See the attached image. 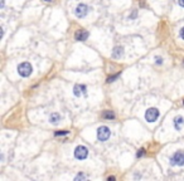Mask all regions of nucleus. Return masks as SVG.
<instances>
[{
  "label": "nucleus",
  "mask_w": 184,
  "mask_h": 181,
  "mask_svg": "<svg viewBox=\"0 0 184 181\" xmlns=\"http://www.w3.org/2000/svg\"><path fill=\"white\" fill-rule=\"evenodd\" d=\"M88 6L86 4H78L77 8H76V16L77 18H85L87 14H88Z\"/></svg>",
  "instance_id": "obj_6"
},
{
  "label": "nucleus",
  "mask_w": 184,
  "mask_h": 181,
  "mask_svg": "<svg viewBox=\"0 0 184 181\" xmlns=\"http://www.w3.org/2000/svg\"><path fill=\"white\" fill-rule=\"evenodd\" d=\"M183 103H184V102H183Z\"/></svg>",
  "instance_id": "obj_23"
},
{
  "label": "nucleus",
  "mask_w": 184,
  "mask_h": 181,
  "mask_svg": "<svg viewBox=\"0 0 184 181\" xmlns=\"http://www.w3.org/2000/svg\"><path fill=\"white\" fill-rule=\"evenodd\" d=\"M107 180H109V181H111V180H115V176H110V177H107Z\"/></svg>",
  "instance_id": "obj_20"
},
{
  "label": "nucleus",
  "mask_w": 184,
  "mask_h": 181,
  "mask_svg": "<svg viewBox=\"0 0 184 181\" xmlns=\"http://www.w3.org/2000/svg\"><path fill=\"white\" fill-rule=\"evenodd\" d=\"M88 156V148L86 146H77L75 150V157L77 160H85Z\"/></svg>",
  "instance_id": "obj_4"
},
{
  "label": "nucleus",
  "mask_w": 184,
  "mask_h": 181,
  "mask_svg": "<svg viewBox=\"0 0 184 181\" xmlns=\"http://www.w3.org/2000/svg\"><path fill=\"white\" fill-rule=\"evenodd\" d=\"M18 73L20 74L22 77H29L30 74L33 73V67L30 63L24 62V63H20L18 66Z\"/></svg>",
  "instance_id": "obj_1"
},
{
  "label": "nucleus",
  "mask_w": 184,
  "mask_h": 181,
  "mask_svg": "<svg viewBox=\"0 0 184 181\" xmlns=\"http://www.w3.org/2000/svg\"><path fill=\"white\" fill-rule=\"evenodd\" d=\"M44 2H48V3H49V2H52V0H44Z\"/></svg>",
  "instance_id": "obj_22"
},
{
  "label": "nucleus",
  "mask_w": 184,
  "mask_h": 181,
  "mask_svg": "<svg viewBox=\"0 0 184 181\" xmlns=\"http://www.w3.org/2000/svg\"><path fill=\"white\" fill-rule=\"evenodd\" d=\"M124 56V48L122 47H115L112 50V57L114 58H121Z\"/></svg>",
  "instance_id": "obj_10"
},
{
  "label": "nucleus",
  "mask_w": 184,
  "mask_h": 181,
  "mask_svg": "<svg viewBox=\"0 0 184 181\" xmlns=\"http://www.w3.org/2000/svg\"><path fill=\"white\" fill-rule=\"evenodd\" d=\"M119 76H120V73H117V74H115V76H112V77H109L107 78V82L109 83H111V82H114L116 78H119Z\"/></svg>",
  "instance_id": "obj_13"
},
{
  "label": "nucleus",
  "mask_w": 184,
  "mask_h": 181,
  "mask_svg": "<svg viewBox=\"0 0 184 181\" xmlns=\"http://www.w3.org/2000/svg\"><path fill=\"white\" fill-rule=\"evenodd\" d=\"M63 135H68V131H61V132H56V136H63Z\"/></svg>",
  "instance_id": "obj_17"
},
{
  "label": "nucleus",
  "mask_w": 184,
  "mask_h": 181,
  "mask_svg": "<svg viewBox=\"0 0 184 181\" xmlns=\"http://www.w3.org/2000/svg\"><path fill=\"white\" fill-rule=\"evenodd\" d=\"M155 60H156V64H163V58H160V57H155Z\"/></svg>",
  "instance_id": "obj_16"
},
{
  "label": "nucleus",
  "mask_w": 184,
  "mask_h": 181,
  "mask_svg": "<svg viewBox=\"0 0 184 181\" xmlns=\"http://www.w3.org/2000/svg\"><path fill=\"white\" fill-rule=\"evenodd\" d=\"M170 164L173 166H183L184 165V151H177L170 157Z\"/></svg>",
  "instance_id": "obj_3"
},
{
  "label": "nucleus",
  "mask_w": 184,
  "mask_h": 181,
  "mask_svg": "<svg viewBox=\"0 0 184 181\" xmlns=\"http://www.w3.org/2000/svg\"><path fill=\"white\" fill-rule=\"evenodd\" d=\"M86 179V176L83 175V174H78L76 177H75V180H85Z\"/></svg>",
  "instance_id": "obj_14"
},
{
  "label": "nucleus",
  "mask_w": 184,
  "mask_h": 181,
  "mask_svg": "<svg viewBox=\"0 0 184 181\" xmlns=\"http://www.w3.org/2000/svg\"><path fill=\"white\" fill-rule=\"evenodd\" d=\"M111 136V131L107 126H101L98 127V130H97V138H98V141L101 142H105L107 141L109 138Z\"/></svg>",
  "instance_id": "obj_2"
},
{
  "label": "nucleus",
  "mask_w": 184,
  "mask_h": 181,
  "mask_svg": "<svg viewBox=\"0 0 184 181\" xmlns=\"http://www.w3.org/2000/svg\"><path fill=\"white\" fill-rule=\"evenodd\" d=\"M4 4H5V0H2V8H4Z\"/></svg>",
  "instance_id": "obj_21"
},
{
  "label": "nucleus",
  "mask_w": 184,
  "mask_h": 181,
  "mask_svg": "<svg viewBox=\"0 0 184 181\" xmlns=\"http://www.w3.org/2000/svg\"><path fill=\"white\" fill-rule=\"evenodd\" d=\"M144 154H145V150L144 148H141V150H139V152H138V157H141V156H144Z\"/></svg>",
  "instance_id": "obj_15"
},
{
  "label": "nucleus",
  "mask_w": 184,
  "mask_h": 181,
  "mask_svg": "<svg viewBox=\"0 0 184 181\" xmlns=\"http://www.w3.org/2000/svg\"><path fill=\"white\" fill-rule=\"evenodd\" d=\"M183 126H184V118H183L182 116H177L175 118H174V127H175V130L180 131L183 129Z\"/></svg>",
  "instance_id": "obj_9"
},
{
  "label": "nucleus",
  "mask_w": 184,
  "mask_h": 181,
  "mask_svg": "<svg viewBox=\"0 0 184 181\" xmlns=\"http://www.w3.org/2000/svg\"><path fill=\"white\" fill-rule=\"evenodd\" d=\"M178 4H179L182 8H184V0H178Z\"/></svg>",
  "instance_id": "obj_19"
},
{
  "label": "nucleus",
  "mask_w": 184,
  "mask_h": 181,
  "mask_svg": "<svg viewBox=\"0 0 184 181\" xmlns=\"http://www.w3.org/2000/svg\"><path fill=\"white\" fill-rule=\"evenodd\" d=\"M87 38H88V33L83 29L77 30V33L75 34V39L78 40V42H85V40H87Z\"/></svg>",
  "instance_id": "obj_7"
},
{
  "label": "nucleus",
  "mask_w": 184,
  "mask_h": 181,
  "mask_svg": "<svg viewBox=\"0 0 184 181\" xmlns=\"http://www.w3.org/2000/svg\"><path fill=\"white\" fill-rule=\"evenodd\" d=\"M180 38H182V39H184V27L180 29Z\"/></svg>",
  "instance_id": "obj_18"
},
{
  "label": "nucleus",
  "mask_w": 184,
  "mask_h": 181,
  "mask_svg": "<svg viewBox=\"0 0 184 181\" xmlns=\"http://www.w3.org/2000/svg\"><path fill=\"white\" fill-rule=\"evenodd\" d=\"M73 93H75V96H77V97H81L82 94L86 93V86H83V84H76L75 88H73Z\"/></svg>",
  "instance_id": "obj_8"
},
{
  "label": "nucleus",
  "mask_w": 184,
  "mask_h": 181,
  "mask_svg": "<svg viewBox=\"0 0 184 181\" xmlns=\"http://www.w3.org/2000/svg\"><path fill=\"white\" fill-rule=\"evenodd\" d=\"M102 117L106 120H115V113L112 111H105L104 113H102Z\"/></svg>",
  "instance_id": "obj_12"
},
{
  "label": "nucleus",
  "mask_w": 184,
  "mask_h": 181,
  "mask_svg": "<svg viewBox=\"0 0 184 181\" xmlns=\"http://www.w3.org/2000/svg\"><path fill=\"white\" fill-rule=\"evenodd\" d=\"M158 117H159V111H158V108H149L146 112H145V120L148 121V122H155L156 120H158Z\"/></svg>",
  "instance_id": "obj_5"
},
{
  "label": "nucleus",
  "mask_w": 184,
  "mask_h": 181,
  "mask_svg": "<svg viewBox=\"0 0 184 181\" xmlns=\"http://www.w3.org/2000/svg\"><path fill=\"white\" fill-rule=\"evenodd\" d=\"M61 120H62V117H61V114H58V113H52L49 116V122L52 125H58Z\"/></svg>",
  "instance_id": "obj_11"
}]
</instances>
